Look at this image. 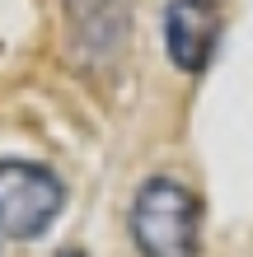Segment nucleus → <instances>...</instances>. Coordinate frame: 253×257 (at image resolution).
<instances>
[{"label": "nucleus", "mask_w": 253, "mask_h": 257, "mask_svg": "<svg viewBox=\"0 0 253 257\" xmlns=\"http://www.w3.org/2000/svg\"><path fill=\"white\" fill-rule=\"evenodd\" d=\"M131 238L141 257H197L202 201L174 178H150L131 201Z\"/></svg>", "instance_id": "nucleus-1"}, {"label": "nucleus", "mask_w": 253, "mask_h": 257, "mask_svg": "<svg viewBox=\"0 0 253 257\" xmlns=\"http://www.w3.org/2000/svg\"><path fill=\"white\" fill-rule=\"evenodd\" d=\"M66 206L61 178L42 164L10 159L0 164V234L5 238H38Z\"/></svg>", "instance_id": "nucleus-2"}, {"label": "nucleus", "mask_w": 253, "mask_h": 257, "mask_svg": "<svg viewBox=\"0 0 253 257\" xmlns=\"http://www.w3.org/2000/svg\"><path fill=\"white\" fill-rule=\"evenodd\" d=\"M220 38V5L216 0H169L164 10V52L178 70H206Z\"/></svg>", "instance_id": "nucleus-3"}, {"label": "nucleus", "mask_w": 253, "mask_h": 257, "mask_svg": "<svg viewBox=\"0 0 253 257\" xmlns=\"http://www.w3.org/2000/svg\"><path fill=\"white\" fill-rule=\"evenodd\" d=\"M70 257H80V252H70Z\"/></svg>", "instance_id": "nucleus-4"}]
</instances>
